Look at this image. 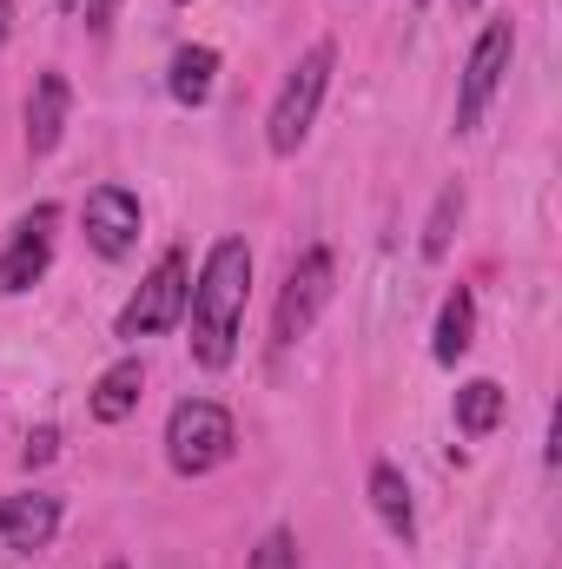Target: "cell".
<instances>
[{
  "label": "cell",
  "instance_id": "cell-7",
  "mask_svg": "<svg viewBox=\"0 0 562 569\" xmlns=\"http://www.w3.org/2000/svg\"><path fill=\"white\" fill-rule=\"evenodd\" d=\"M80 219H87V246L100 259H127L140 246V199L127 186H93Z\"/></svg>",
  "mask_w": 562,
  "mask_h": 569
},
{
  "label": "cell",
  "instance_id": "cell-23",
  "mask_svg": "<svg viewBox=\"0 0 562 569\" xmlns=\"http://www.w3.org/2000/svg\"><path fill=\"white\" fill-rule=\"evenodd\" d=\"M107 569H127V563H107Z\"/></svg>",
  "mask_w": 562,
  "mask_h": 569
},
{
  "label": "cell",
  "instance_id": "cell-9",
  "mask_svg": "<svg viewBox=\"0 0 562 569\" xmlns=\"http://www.w3.org/2000/svg\"><path fill=\"white\" fill-rule=\"evenodd\" d=\"M53 530H60V497H47V490H27V497H7L0 503V543L7 550H47L53 543Z\"/></svg>",
  "mask_w": 562,
  "mask_h": 569
},
{
  "label": "cell",
  "instance_id": "cell-13",
  "mask_svg": "<svg viewBox=\"0 0 562 569\" xmlns=\"http://www.w3.org/2000/svg\"><path fill=\"white\" fill-rule=\"evenodd\" d=\"M212 80H219V53H212V47H179V53H172L165 87H172L179 107H205V100H212Z\"/></svg>",
  "mask_w": 562,
  "mask_h": 569
},
{
  "label": "cell",
  "instance_id": "cell-16",
  "mask_svg": "<svg viewBox=\"0 0 562 569\" xmlns=\"http://www.w3.org/2000/svg\"><path fill=\"white\" fill-rule=\"evenodd\" d=\"M456 219H463V186H443V192H436V206H430V219H423V259H430V266H436V259H450Z\"/></svg>",
  "mask_w": 562,
  "mask_h": 569
},
{
  "label": "cell",
  "instance_id": "cell-14",
  "mask_svg": "<svg viewBox=\"0 0 562 569\" xmlns=\"http://www.w3.org/2000/svg\"><path fill=\"white\" fill-rule=\"evenodd\" d=\"M470 345H476V298L456 284V291L443 298V311H436V345H430V351H436V365H456Z\"/></svg>",
  "mask_w": 562,
  "mask_h": 569
},
{
  "label": "cell",
  "instance_id": "cell-15",
  "mask_svg": "<svg viewBox=\"0 0 562 569\" xmlns=\"http://www.w3.org/2000/svg\"><path fill=\"white\" fill-rule=\"evenodd\" d=\"M503 385L496 378H470V385H456V430L463 437H490V430L503 425Z\"/></svg>",
  "mask_w": 562,
  "mask_h": 569
},
{
  "label": "cell",
  "instance_id": "cell-18",
  "mask_svg": "<svg viewBox=\"0 0 562 569\" xmlns=\"http://www.w3.org/2000/svg\"><path fill=\"white\" fill-rule=\"evenodd\" d=\"M20 457H27V470H33V463H53V457H60V430L53 425L27 430V450H20Z\"/></svg>",
  "mask_w": 562,
  "mask_h": 569
},
{
  "label": "cell",
  "instance_id": "cell-12",
  "mask_svg": "<svg viewBox=\"0 0 562 569\" xmlns=\"http://www.w3.org/2000/svg\"><path fill=\"white\" fill-rule=\"evenodd\" d=\"M371 510L384 517V530H391L398 543H411V537H418L411 483H404V470H398V463H371Z\"/></svg>",
  "mask_w": 562,
  "mask_h": 569
},
{
  "label": "cell",
  "instance_id": "cell-5",
  "mask_svg": "<svg viewBox=\"0 0 562 569\" xmlns=\"http://www.w3.org/2000/svg\"><path fill=\"white\" fill-rule=\"evenodd\" d=\"M510 53H516V27L510 20H490L476 33L470 60H463V80H456V140L483 127V113H490V100H496V87L510 73Z\"/></svg>",
  "mask_w": 562,
  "mask_h": 569
},
{
  "label": "cell",
  "instance_id": "cell-19",
  "mask_svg": "<svg viewBox=\"0 0 562 569\" xmlns=\"http://www.w3.org/2000/svg\"><path fill=\"white\" fill-rule=\"evenodd\" d=\"M113 13H120V0H87V27H93V33H107Z\"/></svg>",
  "mask_w": 562,
  "mask_h": 569
},
{
  "label": "cell",
  "instance_id": "cell-2",
  "mask_svg": "<svg viewBox=\"0 0 562 569\" xmlns=\"http://www.w3.org/2000/svg\"><path fill=\"white\" fill-rule=\"evenodd\" d=\"M331 67H338V47H331V40H311L304 60L284 73L279 100H272V113H265V146H272L279 159H291L298 146L311 140L318 107H324V87H331Z\"/></svg>",
  "mask_w": 562,
  "mask_h": 569
},
{
  "label": "cell",
  "instance_id": "cell-3",
  "mask_svg": "<svg viewBox=\"0 0 562 569\" xmlns=\"http://www.w3.org/2000/svg\"><path fill=\"white\" fill-rule=\"evenodd\" d=\"M232 443H239V430H232V411H225V405H212V398L172 405V418H165V463H172L179 477L219 470V463L232 457Z\"/></svg>",
  "mask_w": 562,
  "mask_h": 569
},
{
  "label": "cell",
  "instance_id": "cell-8",
  "mask_svg": "<svg viewBox=\"0 0 562 569\" xmlns=\"http://www.w3.org/2000/svg\"><path fill=\"white\" fill-rule=\"evenodd\" d=\"M53 206H33V219H20V232H13V246L0 252V291H27V284L47 279V266H53Z\"/></svg>",
  "mask_w": 562,
  "mask_h": 569
},
{
  "label": "cell",
  "instance_id": "cell-17",
  "mask_svg": "<svg viewBox=\"0 0 562 569\" xmlns=\"http://www.w3.org/2000/svg\"><path fill=\"white\" fill-rule=\"evenodd\" d=\"M245 569H298V537L291 530H265Z\"/></svg>",
  "mask_w": 562,
  "mask_h": 569
},
{
  "label": "cell",
  "instance_id": "cell-22",
  "mask_svg": "<svg viewBox=\"0 0 562 569\" xmlns=\"http://www.w3.org/2000/svg\"><path fill=\"white\" fill-rule=\"evenodd\" d=\"M53 7H80V0H53Z\"/></svg>",
  "mask_w": 562,
  "mask_h": 569
},
{
  "label": "cell",
  "instance_id": "cell-10",
  "mask_svg": "<svg viewBox=\"0 0 562 569\" xmlns=\"http://www.w3.org/2000/svg\"><path fill=\"white\" fill-rule=\"evenodd\" d=\"M67 113H73L67 73H40V80H33V100H27V152H33V159L67 140Z\"/></svg>",
  "mask_w": 562,
  "mask_h": 569
},
{
  "label": "cell",
  "instance_id": "cell-20",
  "mask_svg": "<svg viewBox=\"0 0 562 569\" xmlns=\"http://www.w3.org/2000/svg\"><path fill=\"white\" fill-rule=\"evenodd\" d=\"M13 33V0H0V40Z\"/></svg>",
  "mask_w": 562,
  "mask_h": 569
},
{
  "label": "cell",
  "instance_id": "cell-11",
  "mask_svg": "<svg viewBox=\"0 0 562 569\" xmlns=\"http://www.w3.org/2000/svg\"><path fill=\"white\" fill-rule=\"evenodd\" d=\"M140 398H145V365L140 358H120V365L93 385V418H100V425H127V418L140 411Z\"/></svg>",
  "mask_w": 562,
  "mask_h": 569
},
{
  "label": "cell",
  "instance_id": "cell-6",
  "mask_svg": "<svg viewBox=\"0 0 562 569\" xmlns=\"http://www.w3.org/2000/svg\"><path fill=\"white\" fill-rule=\"evenodd\" d=\"M185 298H192V259L185 252H165L145 284L133 291V305L120 311V338H152V331H172L185 318Z\"/></svg>",
  "mask_w": 562,
  "mask_h": 569
},
{
  "label": "cell",
  "instance_id": "cell-1",
  "mask_svg": "<svg viewBox=\"0 0 562 569\" xmlns=\"http://www.w3.org/2000/svg\"><path fill=\"white\" fill-rule=\"evenodd\" d=\"M245 291H252V246L245 239H219L192 279L185 318H192V358L205 371H225L239 351V318H245Z\"/></svg>",
  "mask_w": 562,
  "mask_h": 569
},
{
  "label": "cell",
  "instance_id": "cell-21",
  "mask_svg": "<svg viewBox=\"0 0 562 569\" xmlns=\"http://www.w3.org/2000/svg\"><path fill=\"white\" fill-rule=\"evenodd\" d=\"M450 7H456V13H470V7H476V0H450Z\"/></svg>",
  "mask_w": 562,
  "mask_h": 569
},
{
  "label": "cell",
  "instance_id": "cell-4",
  "mask_svg": "<svg viewBox=\"0 0 562 569\" xmlns=\"http://www.w3.org/2000/svg\"><path fill=\"white\" fill-rule=\"evenodd\" d=\"M331 279H338V259H331V246H304L298 259H291V272L279 284V305H272V345L291 351L311 325H318V311L331 305Z\"/></svg>",
  "mask_w": 562,
  "mask_h": 569
}]
</instances>
